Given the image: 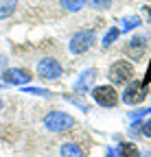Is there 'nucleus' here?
I'll use <instances>...</instances> for the list:
<instances>
[{"label": "nucleus", "mask_w": 151, "mask_h": 157, "mask_svg": "<svg viewBox=\"0 0 151 157\" xmlns=\"http://www.w3.org/2000/svg\"><path fill=\"white\" fill-rule=\"evenodd\" d=\"M94 42H97V33H94L92 29L79 31V33H74L72 39H70V52L72 55H83L85 50L92 48Z\"/></svg>", "instance_id": "obj_1"}, {"label": "nucleus", "mask_w": 151, "mask_h": 157, "mask_svg": "<svg viewBox=\"0 0 151 157\" xmlns=\"http://www.w3.org/2000/svg\"><path fill=\"white\" fill-rule=\"evenodd\" d=\"M74 124V118L64 113V111H50L46 118H44V127L53 133H62L66 129H70Z\"/></svg>", "instance_id": "obj_2"}, {"label": "nucleus", "mask_w": 151, "mask_h": 157, "mask_svg": "<svg viewBox=\"0 0 151 157\" xmlns=\"http://www.w3.org/2000/svg\"><path fill=\"white\" fill-rule=\"evenodd\" d=\"M92 98H94V103L101 105V107H116L118 105V92L112 87V85L94 87L92 90Z\"/></svg>", "instance_id": "obj_3"}, {"label": "nucleus", "mask_w": 151, "mask_h": 157, "mask_svg": "<svg viewBox=\"0 0 151 157\" xmlns=\"http://www.w3.org/2000/svg\"><path fill=\"white\" fill-rule=\"evenodd\" d=\"M131 76H134V66H131L129 61H116L114 66L109 68V81L112 83L123 85V83L129 81Z\"/></svg>", "instance_id": "obj_4"}, {"label": "nucleus", "mask_w": 151, "mask_h": 157, "mask_svg": "<svg viewBox=\"0 0 151 157\" xmlns=\"http://www.w3.org/2000/svg\"><path fill=\"white\" fill-rule=\"evenodd\" d=\"M37 74H40L42 78L55 81V78L62 76V66H59V61H55V59L46 57V59H42V61L37 63Z\"/></svg>", "instance_id": "obj_5"}, {"label": "nucleus", "mask_w": 151, "mask_h": 157, "mask_svg": "<svg viewBox=\"0 0 151 157\" xmlns=\"http://www.w3.org/2000/svg\"><path fill=\"white\" fill-rule=\"evenodd\" d=\"M145 96H147V87L142 85V83H129L127 85V90L123 92V103H127V105H138V103H142L145 101Z\"/></svg>", "instance_id": "obj_6"}, {"label": "nucleus", "mask_w": 151, "mask_h": 157, "mask_svg": "<svg viewBox=\"0 0 151 157\" xmlns=\"http://www.w3.org/2000/svg\"><path fill=\"white\" fill-rule=\"evenodd\" d=\"M2 81L9 85H24L31 81V72L24 68H9L2 72Z\"/></svg>", "instance_id": "obj_7"}, {"label": "nucleus", "mask_w": 151, "mask_h": 157, "mask_svg": "<svg viewBox=\"0 0 151 157\" xmlns=\"http://www.w3.org/2000/svg\"><path fill=\"white\" fill-rule=\"evenodd\" d=\"M125 50H127V55H129V57L138 59V57L145 52V39H142V37H131Z\"/></svg>", "instance_id": "obj_8"}, {"label": "nucleus", "mask_w": 151, "mask_h": 157, "mask_svg": "<svg viewBox=\"0 0 151 157\" xmlns=\"http://www.w3.org/2000/svg\"><path fill=\"white\" fill-rule=\"evenodd\" d=\"M94 74H97V72H94L92 68L85 70V72L79 76V81H77V85H74V90H77V92H85V90H90V85H92V81H94Z\"/></svg>", "instance_id": "obj_9"}, {"label": "nucleus", "mask_w": 151, "mask_h": 157, "mask_svg": "<svg viewBox=\"0 0 151 157\" xmlns=\"http://www.w3.org/2000/svg\"><path fill=\"white\" fill-rule=\"evenodd\" d=\"M118 157H140V151L136 144H131V142H123L118 146Z\"/></svg>", "instance_id": "obj_10"}, {"label": "nucleus", "mask_w": 151, "mask_h": 157, "mask_svg": "<svg viewBox=\"0 0 151 157\" xmlns=\"http://www.w3.org/2000/svg\"><path fill=\"white\" fill-rule=\"evenodd\" d=\"M62 157H85V155L77 144L68 142V144H62Z\"/></svg>", "instance_id": "obj_11"}, {"label": "nucleus", "mask_w": 151, "mask_h": 157, "mask_svg": "<svg viewBox=\"0 0 151 157\" xmlns=\"http://www.w3.org/2000/svg\"><path fill=\"white\" fill-rule=\"evenodd\" d=\"M136 26H140V17L138 15H127V17H123L121 20V33H125V31H131V29H136Z\"/></svg>", "instance_id": "obj_12"}, {"label": "nucleus", "mask_w": 151, "mask_h": 157, "mask_svg": "<svg viewBox=\"0 0 151 157\" xmlns=\"http://www.w3.org/2000/svg\"><path fill=\"white\" fill-rule=\"evenodd\" d=\"M15 11V0H0V20L9 17Z\"/></svg>", "instance_id": "obj_13"}, {"label": "nucleus", "mask_w": 151, "mask_h": 157, "mask_svg": "<svg viewBox=\"0 0 151 157\" xmlns=\"http://www.w3.org/2000/svg\"><path fill=\"white\" fill-rule=\"evenodd\" d=\"M62 2V7L66 9V11H70V13H77V11H81V7H83V0H59Z\"/></svg>", "instance_id": "obj_14"}, {"label": "nucleus", "mask_w": 151, "mask_h": 157, "mask_svg": "<svg viewBox=\"0 0 151 157\" xmlns=\"http://www.w3.org/2000/svg\"><path fill=\"white\" fill-rule=\"evenodd\" d=\"M118 35H121V31H118V26H114V29H109L107 33H105V37H103V46H112L118 39Z\"/></svg>", "instance_id": "obj_15"}, {"label": "nucleus", "mask_w": 151, "mask_h": 157, "mask_svg": "<svg viewBox=\"0 0 151 157\" xmlns=\"http://www.w3.org/2000/svg\"><path fill=\"white\" fill-rule=\"evenodd\" d=\"M88 5H90L92 9H109L112 0H88Z\"/></svg>", "instance_id": "obj_16"}, {"label": "nucleus", "mask_w": 151, "mask_h": 157, "mask_svg": "<svg viewBox=\"0 0 151 157\" xmlns=\"http://www.w3.org/2000/svg\"><path fill=\"white\" fill-rule=\"evenodd\" d=\"M142 133H145L147 137H151V120H147V122L142 124Z\"/></svg>", "instance_id": "obj_17"}, {"label": "nucleus", "mask_w": 151, "mask_h": 157, "mask_svg": "<svg viewBox=\"0 0 151 157\" xmlns=\"http://www.w3.org/2000/svg\"><path fill=\"white\" fill-rule=\"evenodd\" d=\"M149 83H151V66H149V70H147V74H145V78H142V85H145V87H147Z\"/></svg>", "instance_id": "obj_18"}, {"label": "nucleus", "mask_w": 151, "mask_h": 157, "mask_svg": "<svg viewBox=\"0 0 151 157\" xmlns=\"http://www.w3.org/2000/svg\"><path fill=\"white\" fill-rule=\"evenodd\" d=\"M149 20H151V7H149Z\"/></svg>", "instance_id": "obj_19"}, {"label": "nucleus", "mask_w": 151, "mask_h": 157, "mask_svg": "<svg viewBox=\"0 0 151 157\" xmlns=\"http://www.w3.org/2000/svg\"><path fill=\"white\" fill-rule=\"evenodd\" d=\"M0 109H2V101H0Z\"/></svg>", "instance_id": "obj_20"}]
</instances>
